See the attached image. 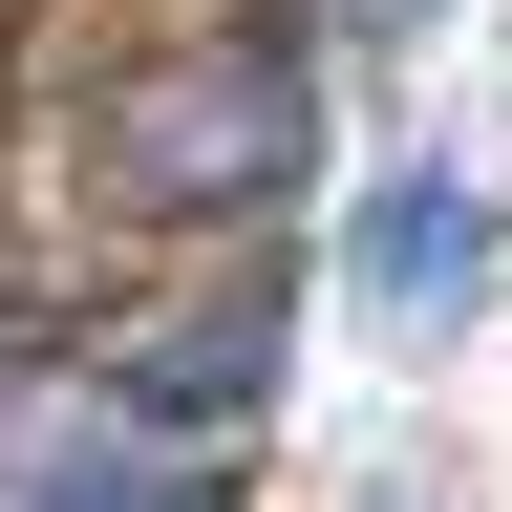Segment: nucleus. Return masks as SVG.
Listing matches in <instances>:
<instances>
[{
	"label": "nucleus",
	"mask_w": 512,
	"mask_h": 512,
	"mask_svg": "<svg viewBox=\"0 0 512 512\" xmlns=\"http://www.w3.org/2000/svg\"><path fill=\"white\" fill-rule=\"evenodd\" d=\"M299 128H320V86H299L278 22H150L86 86V192L150 214V235H192V214H256L299 171Z\"/></svg>",
	"instance_id": "nucleus-1"
},
{
	"label": "nucleus",
	"mask_w": 512,
	"mask_h": 512,
	"mask_svg": "<svg viewBox=\"0 0 512 512\" xmlns=\"http://www.w3.org/2000/svg\"><path fill=\"white\" fill-rule=\"evenodd\" d=\"M470 278H491V192H470V171H406V192L363 214V299H384V320H448Z\"/></svg>",
	"instance_id": "nucleus-2"
},
{
	"label": "nucleus",
	"mask_w": 512,
	"mask_h": 512,
	"mask_svg": "<svg viewBox=\"0 0 512 512\" xmlns=\"http://www.w3.org/2000/svg\"><path fill=\"white\" fill-rule=\"evenodd\" d=\"M256 342H278V320H171V342H150V363H128V384H150V406H171V427H214V406H235V384H256Z\"/></svg>",
	"instance_id": "nucleus-3"
},
{
	"label": "nucleus",
	"mask_w": 512,
	"mask_h": 512,
	"mask_svg": "<svg viewBox=\"0 0 512 512\" xmlns=\"http://www.w3.org/2000/svg\"><path fill=\"white\" fill-rule=\"evenodd\" d=\"M22 512H150V491H128V470H107V491H22Z\"/></svg>",
	"instance_id": "nucleus-4"
}]
</instances>
